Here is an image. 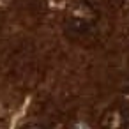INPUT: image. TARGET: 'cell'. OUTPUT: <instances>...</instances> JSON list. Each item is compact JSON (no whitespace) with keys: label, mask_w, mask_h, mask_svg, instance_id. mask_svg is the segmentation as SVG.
<instances>
[{"label":"cell","mask_w":129,"mask_h":129,"mask_svg":"<svg viewBox=\"0 0 129 129\" xmlns=\"http://www.w3.org/2000/svg\"><path fill=\"white\" fill-rule=\"evenodd\" d=\"M25 129H44V127H41V125H37V124H30V125H27Z\"/></svg>","instance_id":"obj_2"},{"label":"cell","mask_w":129,"mask_h":129,"mask_svg":"<svg viewBox=\"0 0 129 129\" xmlns=\"http://www.w3.org/2000/svg\"><path fill=\"white\" fill-rule=\"evenodd\" d=\"M124 122H125L124 113H122L120 110L113 108V110H108V111L103 115V118H101V127H103V129H120V127L124 125Z\"/></svg>","instance_id":"obj_1"}]
</instances>
